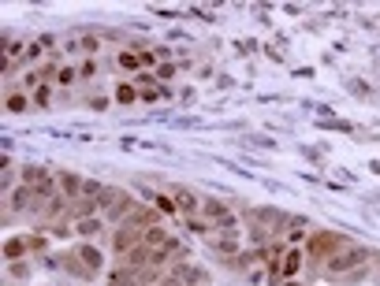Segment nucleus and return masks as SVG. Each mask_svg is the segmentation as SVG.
<instances>
[{"label": "nucleus", "instance_id": "obj_1", "mask_svg": "<svg viewBox=\"0 0 380 286\" xmlns=\"http://www.w3.org/2000/svg\"><path fill=\"white\" fill-rule=\"evenodd\" d=\"M369 256H373V249L369 245H358V242H350V245H343L339 253H332L328 261H324V279H347V275H354L358 267H366L369 264Z\"/></svg>", "mask_w": 380, "mask_h": 286}, {"label": "nucleus", "instance_id": "obj_2", "mask_svg": "<svg viewBox=\"0 0 380 286\" xmlns=\"http://www.w3.org/2000/svg\"><path fill=\"white\" fill-rule=\"evenodd\" d=\"M343 245H350V238L339 234V230H313L310 242H306L302 249H306V261L317 264V267H324V261H328L332 253H339Z\"/></svg>", "mask_w": 380, "mask_h": 286}, {"label": "nucleus", "instance_id": "obj_3", "mask_svg": "<svg viewBox=\"0 0 380 286\" xmlns=\"http://www.w3.org/2000/svg\"><path fill=\"white\" fill-rule=\"evenodd\" d=\"M246 216H250V227L265 230L268 238H280L283 230H287V223H291V216H287V212L268 208V205H261V208H246Z\"/></svg>", "mask_w": 380, "mask_h": 286}, {"label": "nucleus", "instance_id": "obj_4", "mask_svg": "<svg viewBox=\"0 0 380 286\" xmlns=\"http://www.w3.org/2000/svg\"><path fill=\"white\" fill-rule=\"evenodd\" d=\"M209 249H212V256H217L224 267H231L243 256V238H231V234H212L209 238Z\"/></svg>", "mask_w": 380, "mask_h": 286}, {"label": "nucleus", "instance_id": "obj_5", "mask_svg": "<svg viewBox=\"0 0 380 286\" xmlns=\"http://www.w3.org/2000/svg\"><path fill=\"white\" fill-rule=\"evenodd\" d=\"M138 245H142V230H134V227H116L112 238H108V249H112L119 261H123L131 249H138Z\"/></svg>", "mask_w": 380, "mask_h": 286}, {"label": "nucleus", "instance_id": "obj_6", "mask_svg": "<svg viewBox=\"0 0 380 286\" xmlns=\"http://www.w3.org/2000/svg\"><path fill=\"white\" fill-rule=\"evenodd\" d=\"M71 253H75V261L86 267L90 275H97L101 267H105V253L97 249V242H79L75 249H71Z\"/></svg>", "mask_w": 380, "mask_h": 286}, {"label": "nucleus", "instance_id": "obj_7", "mask_svg": "<svg viewBox=\"0 0 380 286\" xmlns=\"http://www.w3.org/2000/svg\"><path fill=\"white\" fill-rule=\"evenodd\" d=\"M34 108V97L26 94V89H19V86H12L4 94V112H12V116H26Z\"/></svg>", "mask_w": 380, "mask_h": 286}, {"label": "nucleus", "instance_id": "obj_8", "mask_svg": "<svg viewBox=\"0 0 380 286\" xmlns=\"http://www.w3.org/2000/svg\"><path fill=\"white\" fill-rule=\"evenodd\" d=\"M172 201H175V208L183 212V219H187V216H198V212H201V197H198L194 190H187V186H175V190H172Z\"/></svg>", "mask_w": 380, "mask_h": 286}, {"label": "nucleus", "instance_id": "obj_9", "mask_svg": "<svg viewBox=\"0 0 380 286\" xmlns=\"http://www.w3.org/2000/svg\"><path fill=\"white\" fill-rule=\"evenodd\" d=\"M310 234H313V230H310V219H306V216H291V223H287V230H283V242L287 245H306V242H310Z\"/></svg>", "mask_w": 380, "mask_h": 286}, {"label": "nucleus", "instance_id": "obj_10", "mask_svg": "<svg viewBox=\"0 0 380 286\" xmlns=\"http://www.w3.org/2000/svg\"><path fill=\"white\" fill-rule=\"evenodd\" d=\"M75 234L82 242H97L105 234V216H90V219H75Z\"/></svg>", "mask_w": 380, "mask_h": 286}, {"label": "nucleus", "instance_id": "obj_11", "mask_svg": "<svg viewBox=\"0 0 380 286\" xmlns=\"http://www.w3.org/2000/svg\"><path fill=\"white\" fill-rule=\"evenodd\" d=\"M82 186H86V179L75 171H60V193L75 205V201H82Z\"/></svg>", "mask_w": 380, "mask_h": 286}, {"label": "nucleus", "instance_id": "obj_12", "mask_svg": "<svg viewBox=\"0 0 380 286\" xmlns=\"http://www.w3.org/2000/svg\"><path fill=\"white\" fill-rule=\"evenodd\" d=\"M26 253H30V238H8V242H4V261L8 264H15V261H23V256Z\"/></svg>", "mask_w": 380, "mask_h": 286}, {"label": "nucleus", "instance_id": "obj_13", "mask_svg": "<svg viewBox=\"0 0 380 286\" xmlns=\"http://www.w3.org/2000/svg\"><path fill=\"white\" fill-rule=\"evenodd\" d=\"M302 249H294V245H287V253H283V279H299V272H302Z\"/></svg>", "mask_w": 380, "mask_h": 286}, {"label": "nucleus", "instance_id": "obj_14", "mask_svg": "<svg viewBox=\"0 0 380 286\" xmlns=\"http://www.w3.org/2000/svg\"><path fill=\"white\" fill-rule=\"evenodd\" d=\"M75 82H82V78H79V67H75V63H60V71H57V78H52V86L68 94Z\"/></svg>", "mask_w": 380, "mask_h": 286}, {"label": "nucleus", "instance_id": "obj_15", "mask_svg": "<svg viewBox=\"0 0 380 286\" xmlns=\"http://www.w3.org/2000/svg\"><path fill=\"white\" fill-rule=\"evenodd\" d=\"M112 100H116V104H123V108H131V104H138V100H142V94L134 89V82H119Z\"/></svg>", "mask_w": 380, "mask_h": 286}, {"label": "nucleus", "instance_id": "obj_16", "mask_svg": "<svg viewBox=\"0 0 380 286\" xmlns=\"http://www.w3.org/2000/svg\"><path fill=\"white\" fill-rule=\"evenodd\" d=\"M168 227L164 223H157V227H150V230H142V245H150V249H161L164 242H168Z\"/></svg>", "mask_w": 380, "mask_h": 286}, {"label": "nucleus", "instance_id": "obj_17", "mask_svg": "<svg viewBox=\"0 0 380 286\" xmlns=\"http://www.w3.org/2000/svg\"><path fill=\"white\" fill-rule=\"evenodd\" d=\"M116 67H123V71H138V75H142V56H138L134 49H119V52H116Z\"/></svg>", "mask_w": 380, "mask_h": 286}, {"label": "nucleus", "instance_id": "obj_18", "mask_svg": "<svg viewBox=\"0 0 380 286\" xmlns=\"http://www.w3.org/2000/svg\"><path fill=\"white\" fill-rule=\"evenodd\" d=\"M179 71H183V63H175V60H164V63H157V71H153V75H157V82H161V86H164V82H172L175 75H179Z\"/></svg>", "mask_w": 380, "mask_h": 286}, {"label": "nucleus", "instance_id": "obj_19", "mask_svg": "<svg viewBox=\"0 0 380 286\" xmlns=\"http://www.w3.org/2000/svg\"><path fill=\"white\" fill-rule=\"evenodd\" d=\"M52 94H57V86H52V82H45V86H38L34 89V108H52Z\"/></svg>", "mask_w": 380, "mask_h": 286}, {"label": "nucleus", "instance_id": "obj_20", "mask_svg": "<svg viewBox=\"0 0 380 286\" xmlns=\"http://www.w3.org/2000/svg\"><path fill=\"white\" fill-rule=\"evenodd\" d=\"M97 75H101V60H97V56H86V60L79 63V78H82V82H94Z\"/></svg>", "mask_w": 380, "mask_h": 286}, {"label": "nucleus", "instance_id": "obj_21", "mask_svg": "<svg viewBox=\"0 0 380 286\" xmlns=\"http://www.w3.org/2000/svg\"><path fill=\"white\" fill-rule=\"evenodd\" d=\"M45 52H49V49H45L41 41H30V49H26V60H23V63H30V67L38 71L41 63H45Z\"/></svg>", "mask_w": 380, "mask_h": 286}, {"label": "nucleus", "instance_id": "obj_22", "mask_svg": "<svg viewBox=\"0 0 380 286\" xmlns=\"http://www.w3.org/2000/svg\"><path fill=\"white\" fill-rule=\"evenodd\" d=\"M183 227H187L190 234H206V238H212V227H209L201 216H187V219H183Z\"/></svg>", "mask_w": 380, "mask_h": 286}, {"label": "nucleus", "instance_id": "obj_23", "mask_svg": "<svg viewBox=\"0 0 380 286\" xmlns=\"http://www.w3.org/2000/svg\"><path fill=\"white\" fill-rule=\"evenodd\" d=\"M79 49H82V52H86V56H97V52H101V49H105V41H101V38H97V34H86V38H82V41H79Z\"/></svg>", "mask_w": 380, "mask_h": 286}, {"label": "nucleus", "instance_id": "obj_24", "mask_svg": "<svg viewBox=\"0 0 380 286\" xmlns=\"http://www.w3.org/2000/svg\"><path fill=\"white\" fill-rule=\"evenodd\" d=\"M153 205H157V212H168V216H172V212H179V208H175V201L164 197V193H161V197L153 193Z\"/></svg>", "mask_w": 380, "mask_h": 286}, {"label": "nucleus", "instance_id": "obj_25", "mask_svg": "<svg viewBox=\"0 0 380 286\" xmlns=\"http://www.w3.org/2000/svg\"><path fill=\"white\" fill-rule=\"evenodd\" d=\"M8 272H12V279H26L30 267H26V261H15V264H8Z\"/></svg>", "mask_w": 380, "mask_h": 286}, {"label": "nucleus", "instance_id": "obj_26", "mask_svg": "<svg viewBox=\"0 0 380 286\" xmlns=\"http://www.w3.org/2000/svg\"><path fill=\"white\" fill-rule=\"evenodd\" d=\"M26 238H30V253H45V242H49L45 234H26Z\"/></svg>", "mask_w": 380, "mask_h": 286}, {"label": "nucleus", "instance_id": "obj_27", "mask_svg": "<svg viewBox=\"0 0 380 286\" xmlns=\"http://www.w3.org/2000/svg\"><path fill=\"white\" fill-rule=\"evenodd\" d=\"M86 104H90V108H94V112H105V108H108V104H112V100H108V97H90V100H86Z\"/></svg>", "mask_w": 380, "mask_h": 286}, {"label": "nucleus", "instance_id": "obj_28", "mask_svg": "<svg viewBox=\"0 0 380 286\" xmlns=\"http://www.w3.org/2000/svg\"><path fill=\"white\" fill-rule=\"evenodd\" d=\"M280 286H306V283H302V279H283Z\"/></svg>", "mask_w": 380, "mask_h": 286}]
</instances>
